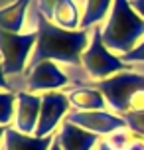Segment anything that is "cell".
Segmentation results:
<instances>
[{"label": "cell", "instance_id": "obj_4", "mask_svg": "<svg viewBox=\"0 0 144 150\" xmlns=\"http://www.w3.org/2000/svg\"><path fill=\"white\" fill-rule=\"evenodd\" d=\"M95 87L105 95L107 105L113 109V112L124 117L134 95L144 89V71H122L97 81Z\"/></svg>", "mask_w": 144, "mask_h": 150}, {"label": "cell", "instance_id": "obj_9", "mask_svg": "<svg viewBox=\"0 0 144 150\" xmlns=\"http://www.w3.org/2000/svg\"><path fill=\"white\" fill-rule=\"evenodd\" d=\"M42 111V95L30 91H16L14 128L22 134H34Z\"/></svg>", "mask_w": 144, "mask_h": 150}, {"label": "cell", "instance_id": "obj_24", "mask_svg": "<svg viewBox=\"0 0 144 150\" xmlns=\"http://www.w3.org/2000/svg\"><path fill=\"white\" fill-rule=\"evenodd\" d=\"M49 150H61V146L57 144V140H55V138H53V144L49 146Z\"/></svg>", "mask_w": 144, "mask_h": 150}, {"label": "cell", "instance_id": "obj_12", "mask_svg": "<svg viewBox=\"0 0 144 150\" xmlns=\"http://www.w3.org/2000/svg\"><path fill=\"white\" fill-rule=\"evenodd\" d=\"M34 0H12L10 4L0 8V30L12 32V34H22L24 22L28 8Z\"/></svg>", "mask_w": 144, "mask_h": 150}, {"label": "cell", "instance_id": "obj_10", "mask_svg": "<svg viewBox=\"0 0 144 150\" xmlns=\"http://www.w3.org/2000/svg\"><path fill=\"white\" fill-rule=\"evenodd\" d=\"M53 138L57 140L61 150H95L101 140V136L93 134L73 122H67V120H63L59 125V130L55 132Z\"/></svg>", "mask_w": 144, "mask_h": 150}, {"label": "cell", "instance_id": "obj_1", "mask_svg": "<svg viewBox=\"0 0 144 150\" xmlns=\"http://www.w3.org/2000/svg\"><path fill=\"white\" fill-rule=\"evenodd\" d=\"M34 16H36L38 42L30 57L28 69L47 59L55 63L81 65L83 52L91 42L89 30H63L53 22H49L44 14H40L36 8H34Z\"/></svg>", "mask_w": 144, "mask_h": 150}, {"label": "cell", "instance_id": "obj_7", "mask_svg": "<svg viewBox=\"0 0 144 150\" xmlns=\"http://www.w3.org/2000/svg\"><path fill=\"white\" fill-rule=\"evenodd\" d=\"M69 77L65 71L55 63V61H42L34 67L26 69L24 73V89L20 91H30V93H47V91H59L69 85Z\"/></svg>", "mask_w": 144, "mask_h": 150}, {"label": "cell", "instance_id": "obj_8", "mask_svg": "<svg viewBox=\"0 0 144 150\" xmlns=\"http://www.w3.org/2000/svg\"><path fill=\"white\" fill-rule=\"evenodd\" d=\"M65 120L85 128V130H89L97 136H109L116 130L126 128L124 117L107 111V109H103V111H71L65 117Z\"/></svg>", "mask_w": 144, "mask_h": 150}, {"label": "cell", "instance_id": "obj_22", "mask_svg": "<svg viewBox=\"0 0 144 150\" xmlns=\"http://www.w3.org/2000/svg\"><path fill=\"white\" fill-rule=\"evenodd\" d=\"M130 6L136 10V14L144 20V0H130Z\"/></svg>", "mask_w": 144, "mask_h": 150}, {"label": "cell", "instance_id": "obj_6", "mask_svg": "<svg viewBox=\"0 0 144 150\" xmlns=\"http://www.w3.org/2000/svg\"><path fill=\"white\" fill-rule=\"evenodd\" d=\"M69 112H71V103L67 99V93L63 91L42 93V111H40V120L34 136L38 138L52 136V132L65 120Z\"/></svg>", "mask_w": 144, "mask_h": 150}, {"label": "cell", "instance_id": "obj_14", "mask_svg": "<svg viewBox=\"0 0 144 150\" xmlns=\"http://www.w3.org/2000/svg\"><path fill=\"white\" fill-rule=\"evenodd\" d=\"M113 4L114 0H85L79 30H91V28L99 26L107 18V14H111Z\"/></svg>", "mask_w": 144, "mask_h": 150}, {"label": "cell", "instance_id": "obj_16", "mask_svg": "<svg viewBox=\"0 0 144 150\" xmlns=\"http://www.w3.org/2000/svg\"><path fill=\"white\" fill-rule=\"evenodd\" d=\"M16 109V91H0V127H10Z\"/></svg>", "mask_w": 144, "mask_h": 150}, {"label": "cell", "instance_id": "obj_20", "mask_svg": "<svg viewBox=\"0 0 144 150\" xmlns=\"http://www.w3.org/2000/svg\"><path fill=\"white\" fill-rule=\"evenodd\" d=\"M122 150H144V136L130 130V136H128V140H126Z\"/></svg>", "mask_w": 144, "mask_h": 150}, {"label": "cell", "instance_id": "obj_5", "mask_svg": "<svg viewBox=\"0 0 144 150\" xmlns=\"http://www.w3.org/2000/svg\"><path fill=\"white\" fill-rule=\"evenodd\" d=\"M38 42V32H28V34H12V32L0 30V61L4 73L8 75H22L28 69L30 63V53L36 47Z\"/></svg>", "mask_w": 144, "mask_h": 150}, {"label": "cell", "instance_id": "obj_11", "mask_svg": "<svg viewBox=\"0 0 144 150\" xmlns=\"http://www.w3.org/2000/svg\"><path fill=\"white\" fill-rule=\"evenodd\" d=\"M71 111H103L107 109V99L95 85H75L67 91Z\"/></svg>", "mask_w": 144, "mask_h": 150}, {"label": "cell", "instance_id": "obj_18", "mask_svg": "<svg viewBox=\"0 0 144 150\" xmlns=\"http://www.w3.org/2000/svg\"><path fill=\"white\" fill-rule=\"evenodd\" d=\"M122 59L126 61V63H130V65H138V63H144V40L140 42V44L132 50V52L124 53V55H121Z\"/></svg>", "mask_w": 144, "mask_h": 150}, {"label": "cell", "instance_id": "obj_2", "mask_svg": "<svg viewBox=\"0 0 144 150\" xmlns=\"http://www.w3.org/2000/svg\"><path fill=\"white\" fill-rule=\"evenodd\" d=\"M144 40V20L130 6V0H114L103 26V42L116 55L132 52Z\"/></svg>", "mask_w": 144, "mask_h": 150}, {"label": "cell", "instance_id": "obj_19", "mask_svg": "<svg viewBox=\"0 0 144 150\" xmlns=\"http://www.w3.org/2000/svg\"><path fill=\"white\" fill-rule=\"evenodd\" d=\"M61 0H36V10H38L40 14H44L52 22L53 18V10H55V6L59 4Z\"/></svg>", "mask_w": 144, "mask_h": 150}, {"label": "cell", "instance_id": "obj_25", "mask_svg": "<svg viewBox=\"0 0 144 150\" xmlns=\"http://www.w3.org/2000/svg\"><path fill=\"white\" fill-rule=\"evenodd\" d=\"M95 150H97V148H95Z\"/></svg>", "mask_w": 144, "mask_h": 150}, {"label": "cell", "instance_id": "obj_3", "mask_svg": "<svg viewBox=\"0 0 144 150\" xmlns=\"http://www.w3.org/2000/svg\"><path fill=\"white\" fill-rule=\"evenodd\" d=\"M85 73L91 79H107L111 75L122 73V71H138L136 65H130L122 59L121 55L113 53L103 42V26H95L91 30V42L87 45L81 57Z\"/></svg>", "mask_w": 144, "mask_h": 150}, {"label": "cell", "instance_id": "obj_23", "mask_svg": "<svg viewBox=\"0 0 144 150\" xmlns=\"http://www.w3.org/2000/svg\"><path fill=\"white\" fill-rule=\"evenodd\" d=\"M4 134H6V127H0V142H4Z\"/></svg>", "mask_w": 144, "mask_h": 150}, {"label": "cell", "instance_id": "obj_17", "mask_svg": "<svg viewBox=\"0 0 144 150\" xmlns=\"http://www.w3.org/2000/svg\"><path fill=\"white\" fill-rule=\"evenodd\" d=\"M124 120H126V128H128V130L144 136V111L126 112V115H124Z\"/></svg>", "mask_w": 144, "mask_h": 150}, {"label": "cell", "instance_id": "obj_15", "mask_svg": "<svg viewBox=\"0 0 144 150\" xmlns=\"http://www.w3.org/2000/svg\"><path fill=\"white\" fill-rule=\"evenodd\" d=\"M81 16H83V12H79L75 0H61L53 10L52 22L63 30H75L81 24Z\"/></svg>", "mask_w": 144, "mask_h": 150}, {"label": "cell", "instance_id": "obj_13", "mask_svg": "<svg viewBox=\"0 0 144 150\" xmlns=\"http://www.w3.org/2000/svg\"><path fill=\"white\" fill-rule=\"evenodd\" d=\"M53 144V136L38 138L34 134H22L14 127H6L4 148L2 150H49Z\"/></svg>", "mask_w": 144, "mask_h": 150}, {"label": "cell", "instance_id": "obj_21", "mask_svg": "<svg viewBox=\"0 0 144 150\" xmlns=\"http://www.w3.org/2000/svg\"><path fill=\"white\" fill-rule=\"evenodd\" d=\"M0 89L2 91H16L12 85H10V81H8L6 73H4V67H2V61H0Z\"/></svg>", "mask_w": 144, "mask_h": 150}]
</instances>
